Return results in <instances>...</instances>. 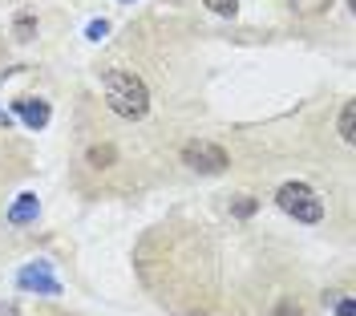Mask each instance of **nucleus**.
<instances>
[{
  "instance_id": "obj_5",
  "label": "nucleus",
  "mask_w": 356,
  "mask_h": 316,
  "mask_svg": "<svg viewBox=\"0 0 356 316\" xmlns=\"http://www.w3.org/2000/svg\"><path fill=\"white\" fill-rule=\"evenodd\" d=\"M13 118H21L29 130H44L49 118H53V110H49L44 97H17V102H13Z\"/></svg>"
},
{
  "instance_id": "obj_13",
  "label": "nucleus",
  "mask_w": 356,
  "mask_h": 316,
  "mask_svg": "<svg viewBox=\"0 0 356 316\" xmlns=\"http://www.w3.org/2000/svg\"><path fill=\"white\" fill-rule=\"evenodd\" d=\"M211 13H219V17H235V8H239V0H202Z\"/></svg>"
},
{
  "instance_id": "obj_12",
  "label": "nucleus",
  "mask_w": 356,
  "mask_h": 316,
  "mask_svg": "<svg viewBox=\"0 0 356 316\" xmlns=\"http://www.w3.org/2000/svg\"><path fill=\"white\" fill-rule=\"evenodd\" d=\"M332 0H291V8L300 13V17H316V13H324Z\"/></svg>"
},
{
  "instance_id": "obj_6",
  "label": "nucleus",
  "mask_w": 356,
  "mask_h": 316,
  "mask_svg": "<svg viewBox=\"0 0 356 316\" xmlns=\"http://www.w3.org/2000/svg\"><path fill=\"white\" fill-rule=\"evenodd\" d=\"M37 215H41V199L33 195V191H21L13 203H8V223L13 227H29V223H37Z\"/></svg>"
},
{
  "instance_id": "obj_7",
  "label": "nucleus",
  "mask_w": 356,
  "mask_h": 316,
  "mask_svg": "<svg viewBox=\"0 0 356 316\" xmlns=\"http://www.w3.org/2000/svg\"><path fill=\"white\" fill-rule=\"evenodd\" d=\"M86 162L93 171H110L113 162H118V150H113L110 142H97V146H89L86 150Z\"/></svg>"
},
{
  "instance_id": "obj_10",
  "label": "nucleus",
  "mask_w": 356,
  "mask_h": 316,
  "mask_svg": "<svg viewBox=\"0 0 356 316\" xmlns=\"http://www.w3.org/2000/svg\"><path fill=\"white\" fill-rule=\"evenodd\" d=\"M255 211H259V199H251V195H235L231 199V215L235 219H251Z\"/></svg>"
},
{
  "instance_id": "obj_1",
  "label": "nucleus",
  "mask_w": 356,
  "mask_h": 316,
  "mask_svg": "<svg viewBox=\"0 0 356 316\" xmlns=\"http://www.w3.org/2000/svg\"><path fill=\"white\" fill-rule=\"evenodd\" d=\"M102 86H106V102H110V110L118 118H126V122L146 118L150 90H146V81L138 73H130V69H102Z\"/></svg>"
},
{
  "instance_id": "obj_4",
  "label": "nucleus",
  "mask_w": 356,
  "mask_h": 316,
  "mask_svg": "<svg viewBox=\"0 0 356 316\" xmlns=\"http://www.w3.org/2000/svg\"><path fill=\"white\" fill-rule=\"evenodd\" d=\"M17 288L29 296H61V280L53 276V264H44V260H33V264H24L17 271Z\"/></svg>"
},
{
  "instance_id": "obj_17",
  "label": "nucleus",
  "mask_w": 356,
  "mask_h": 316,
  "mask_svg": "<svg viewBox=\"0 0 356 316\" xmlns=\"http://www.w3.org/2000/svg\"><path fill=\"white\" fill-rule=\"evenodd\" d=\"M344 4H348V8H356V0H344Z\"/></svg>"
},
{
  "instance_id": "obj_11",
  "label": "nucleus",
  "mask_w": 356,
  "mask_h": 316,
  "mask_svg": "<svg viewBox=\"0 0 356 316\" xmlns=\"http://www.w3.org/2000/svg\"><path fill=\"white\" fill-rule=\"evenodd\" d=\"M106 37H110V21L106 17H93L86 24V41H106Z\"/></svg>"
},
{
  "instance_id": "obj_18",
  "label": "nucleus",
  "mask_w": 356,
  "mask_h": 316,
  "mask_svg": "<svg viewBox=\"0 0 356 316\" xmlns=\"http://www.w3.org/2000/svg\"><path fill=\"white\" fill-rule=\"evenodd\" d=\"M122 4H134V0H122Z\"/></svg>"
},
{
  "instance_id": "obj_16",
  "label": "nucleus",
  "mask_w": 356,
  "mask_h": 316,
  "mask_svg": "<svg viewBox=\"0 0 356 316\" xmlns=\"http://www.w3.org/2000/svg\"><path fill=\"white\" fill-rule=\"evenodd\" d=\"M0 316H17V308L13 304H0Z\"/></svg>"
},
{
  "instance_id": "obj_8",
  "label": "nucleus",
  "mask_w": 356,
  "mask_h": 316,
  "mask_svg": "<svg viewBox=\"0 0 356 316\" xmlns=\"http://www.w3.org/2000/svg\"><path fill=\"white\" fill-rule=\"evenodd\" d=\"M13 37H17V41H33V37H37V17H33V13H17Z\"/></svg>"
},
{
  "instance_id": "obj_2",
  "label": "nucleus",
  "mask_w": 356,
  "mask_h": 316,
  "mask_svg": "<svg viewBox=\"0 0 356 316\" xmlns=\"http://www.w3.org/2000/svg\"><path fill=\"white\" fill-rule=\"evenodd\" d=\"M275 207L284 215H291L296 223H320L324 219V199L312 191L308 182H284L275 191Z\"/></svg>"
},
{
  "instance_id": "obj_9",
  "label": "nucleus",
  "mask_w": 356,
  "mask_h": 316,
  "mask_svg": "<svg viewBox=\"0 0 356 316\" xmlns=\"http://www.w3.org/2000/svg\"><path fill=\"white\" fill-rule=\"evenodd\" d=\"M340 138L356 142V106L353 102H344V110H340Z\"/></svg>"
},
{
  "instance_id": "obj_14",
  "label": "nucleus",
  "mask_w": 356,
  "mask_h": 316,
  "mask_svg": "<svg viewBox=\"0 0 356 316\" xmlns=\"http://www.w3.org/2000/svg\"><path fill=\"white\" fill-rule=\"evenodd\" d=\"M336 316H356V296H344V300H336Z\"/></svg>"
},
{
  "instance_id": "obj_3",
  "label": "nucleus",
  "mask_w": 356,
  "mask_h": 316,
  "mask_svg": "<svg viewBox=\"0 0 356 316\" xmlns=\"http://www.w3.org/2000/svg\"><path fill=\"white\" fill-rule=\"evenodd\" d=\"M182 166H191V171H199V175H222V171L231 166V158H227V150H222L219 142L195 138V142L182 146Z\"/></svg>"
},
{
  "instance_id": "obj_15",
  "label": "nucleus",
  "mask_w": 356,
  "mask_h": 316,
  "mask_svg": "<svg viewBox=\"0 0 356 316\" xmlns=\"http://www.w3.org/2000/svg\"><path fill=\"white\" fill-rule=\"evenodd\" d=\"M275 316H304V313H300V304H291V300H280Z\"/></svg>"
}]
</instances>
